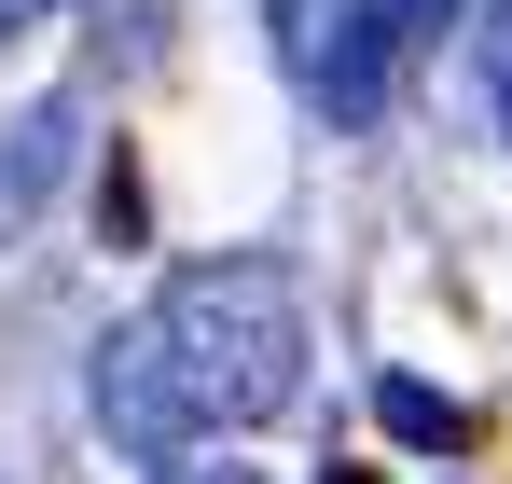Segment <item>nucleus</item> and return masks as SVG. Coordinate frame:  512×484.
Listing matches in <instances>:
<instances>
[{"instance_id":"4","label":"nucleus","mask_w":512,"mask_h":484,"mask_svg":"<svg viewBox=\"0 0 512 484\" xmlns=\"http://www.w3.org/2000/svg\"><path fill=\"white\" fill-rule=\"evenodd\" d=\"M388 429H402V443H471V415L443 402V388H416V374L388 388Z\"/></svg>"},{"instance_id":"1","label":"nucleus","mask_w":512,"mask_h":484,"mask_svg":"<svg viewBox=\"0 0 512 484\" xmlns=\"http://www.w3.org/2000/svg\"><path fill=\"white\" fill-rule=\"evenodd\" d=\"M84 402L125 457H194V443H236L263 415H291L305 402V291H291V263H263V249L180 263L125 332H97Z\"/></svg>"},{"instance_id":"7","label":"nucleus","mask_w":512,"mask_h":484,"mask_svg":"<svg viewBox=\"0 0 512 484\" xmlns=\"http://www.w3.org/2000/svg\"><path fill=\"white\" fill-rule=\"evenodd\" d=\"M42 14H56V0H0V42H28V28H42Z\"/></svg>"},{"instance_id":"6","label":"nucleus","mask_w":512,"mask_h":484,"mask_svg":"<svg viewBox=\"0 0 512 484\" xmlns=\"http://www.w3.org/2000/svg\"><path fill=\"white\" fill-rule=\"evenodd\" d=\"M153 484H263V471H208V443H194V457H153Z\"/></svg>"},{"instance_id":"2","label":"nucleus","mask_w":512,"mask_h":484,"mask_svg":"<svg viewBox=\"0 0 512 484\" xmlns=\"http://www.w3.org/2000/svg\"><path fill=\"white\" fill-rule=\"evenodd\" d=\"M457 14H471V0H263L291 83H305L333 125H374V111L402 97V70H416Z\"/></svg>"},{"instance_id":"3","label":"nucleus","mask_w":512,"mask_h":484,"mask_svg":"<svg viewBox=\"0 0 512 484\" xmlns=\"http://www.w3.org/2000/svg\"><path fill=\"white\" fill-rule=\"evenodd\" d=\"M70 153H84V111H70V97H42V111H14V125H0V236L70 180Z\"/></svg>"},{"instance_id":"5","label":"nucleus","mask_w":512,"mask_h":484,"mask_svg":"<svg viewBox=\"0 0 512 484\" xmlns=\"http://www.w3.org/2000/svg\"><path fill=\"white\" fill-rule=\"evenodd\" d=\"M485 97H499V125H512V0L485 14Z\"/></svg>"}]
</instances>
